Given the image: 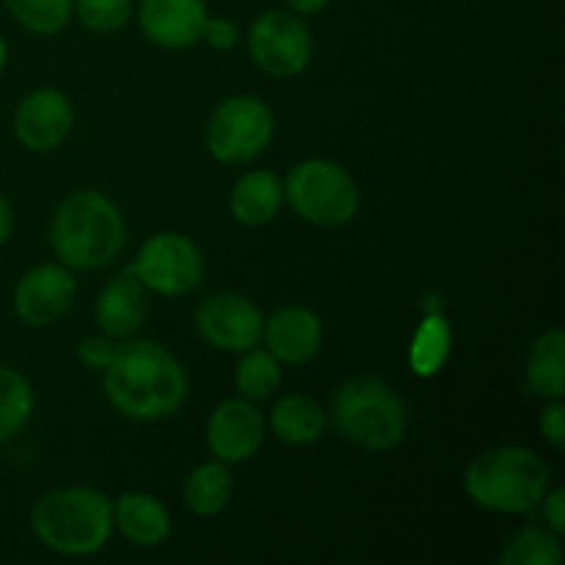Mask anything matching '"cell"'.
<instances>
[{
    "mask_svg": "<svg viewBox=\"0 0 565 565\" xmlns=\"http://www.w3.org/2000/svg\"><path fill=\"white\" fill-rule=\"evenodd\" d=\"M103 386L110 406L138 423H158L182 408L188 375L182 364L154 340L116 342L114 359L103 370Z\"/></svg>",
    "mask_w": 565,
    "mask_h": 565,
    "instance_id": "6da1fadb",
    "label": "cell"
},
{
    "mask_svg": "<svg viewBox=\"0 0 565 565\" xmlns=\"http://www.w3.org/2000/svg\"><path fill=\"white\" fill-rule=\"evenodd\" d=\"M127 224L114 199L83 188L55 207L50 221V246L61 265L97 270L114 263L125 248Z\"/></svg>",
    "mask_w": 565,
    "mask_h": 565,
    "instance_id": "7a4b0ae2",
    "label": "cell"
},
{
    "mask_svg": "<svg viewBox=\"0 0 565 565\" xmlns=\"http://www.w3.org/2000/svg\"><path fill=\"white\" fill-rule=\"evenodd\" d=\"M28 522L50 552L88 557L108 546L114 533V502L88 486H66L39 497Z\"/></svg>",
    "mask_w": 565,
    "mask_h": 565,
    "instance_id": "3957f363",
    "label": "cell"
},
{
    "mask_svg": "<svg viewBox=\"0 0 565 565\" xmlns=\"http://www.w3.org/2000/svg\"><path fill=\"white\" fill-rule=\"evenodd\" d=\"M463 491L494 513H530L550 491V467L530 447L502 445L480 452L463 472Z\"/></svg>",
    "mask_w": 565,
    "mask_h": 565,
    "instance_id": "277c9868",
    "label": "cell"
},
{
    "mask_svg": "<svg viewBox=\"0 0 565 565\" xmlns=\"http://www.w3.org/2000/svg\"><path fill=\"white\" fill-rule=\"evenodd\" d=\"M334 425L348 441L373 452L397 447L406 436L408 414L403 397L375 375L345 381L331 401Z\"/></svg>",
    "mask_w": 565,
    "mask_h": 565,
    "instance_id": "5b68a950",
    "label": "cell"
},
{
    "mask_svg": "<svg viewBox=\"0 0 565 565\" xmlns=\"http://www.w3.org/2000/svg\"><path fill=\"white\" fill-rule=\"evenodd\" d=\"M285 185V202L303 221L323 230H337L359 213V185L345 166L326 158H309L292 166Z\"/></svg>",
    "mask_w": 565,
    "mask_h": 565,
    "instance_id": "8992f818",
    "label": "cell"
},
{
    "mask_svg": "<svg viewBox=\"0 0 565 565\" xmlns=\"http://www.w3.org/2000/svg\"><path fill=\"white\" fill-rule=\"evenodd\" d=\"M276 116L268 103L252 94H235L210 114L204 125V147L218 163L246 166L268 149Z\"/></svg>",
    "mask_w": 565,
    "mask_h": 565,
    "instance_id": "52a82bcc",
    "label": "cell"
},
{
    "mask_svg": "<svg viewBox=\"0 0 565 565\" xmlns=\"http://www.w3.org/2000/svg\"><path fill=\"white\" fill-rule=\"evenodd\" d=\"M248 55L270 77H296L312 64L315 39L307 20L290 9H270L248 28Z\"/></svg>",
    "mask_w": 565,
    "mask_h": 565,
    "instance_id": "ba28073f",
    "label": "cell"
},
{
    "mask_svg": "<svg viewBox=\"0 0 565 565\" xmlns=\"http://www.w3.org/2000/svg\"><path fill=\"white\" fill-rule=\"evenodd\" d=\"M130 268L149 292L180 298L202 285L204 257L182 232H158L143 243Z\"/></svg>",
    "mask_w": 565,
    "mask_h": 565,
    "instance_id": "9c48e42d",
    "label": "cell"
},
{
    "mask_svg": "<svg viewBox=\"0 0 565 565\" xmlns=\"http://www.w3.org/2000/svg\"><path fill=\"white\" fill-rule=\"evenodd\" d=\"M193 323L210 348L241 356L248 348L259 345L265 318L252 298L241 292H218L199 303Z\"/></svg>",
    "mask_w": 565,
    "mask_h": 565,
    "instance_id": "30bf717a",
    "label": "cell"
},
{
    "mask_svg": "<svg viewBox=\"0 0 565 565\" xmlns=\"http://www.w3.org/2000/svg\"><path fill=\"white\" fill-rule=\"evenodd\" d=\"M77 296L72 270L61 263H44L25 270L14 287V312L31 329H47L70 315Z\"/></svg>",
    "mask_w": 565,
    "mask_h": 565,
    "instance_id": "8fae6325",
    "label": "cell"
},
{
    "mask_svg": "<svg viewBox=\"0 0 565 565\" xmlns=\"http://www.w3.org/2000/svg\"><path fill=\"white\" fill-rule=\"evenodd\" d=\"M207 450L224 463L252 461L265 445V417L248 397H226L207 419Z\"/></svg>",
    "mask_w": 565,
    "mask_h": 565,
    "instance_id": "7c38bea8",
    "label": "cell"
},
{
    "mask_svg": "<svg viewBox=\"0 0 565 565\" xmlns=\"http://www.w3.org/2000/svg\"><path fill=\"white\" fill-rule=\"evenodd\" d=\"M72 127H75V108L58 88H33L17 105L14 136L28 152H53L70 138Z\"/></svg>",
    "mask_w": 565,
    "mask_h": 565,
    "instance_id": "4fadbf2b",
    "label": "cell"
},
{
    "mask_svg": "<svg viewBox=\"0 0 565 565\" xmlns=\"http://www.w3.org/2000/svg\"><path fill=\"white\" fill-rule=\"evenodd\" d=\"M210 11L204 0H141L138 25L143 36L166 50H188L202 42Z\"/></svg>",
    "mask_w": 565,
    "mask_h": 565,
    "instance_id": "5bb4252c",
    "label": "cell"
},
{
    "mask_svg": "<svg viewBox=\"0 0 565 565\" xmlns=\"http://www.w3.org/2000/svg\"><path fill=\"white\" fill-rule=\"evenodd\" d=\"M149 315V290L138 279L136 270L127 265L121 274L110 276L99 290L97 303H94V320L99 331L110 340H127L141 331Z\"/></svg>",
    "mask_w": 565,
    "mask_h": 565,
    "instance_id": "9a60e30c",
    "label": "cell"
},
{
    "mask_svg": "<svg viewBox=\"0 0 565 565\" xmlns=\"http://www.w3.org/2000/svg\"><path fill=\"white\" fill-rule=\"evenodd\" d=\"M265 351L274 353L281 364H307L323 348V323L309 307H281L263 323Z\"/></svg>",
    "mask_w": 565,
    "mask_h": 565,
    "instance_id": "2e32d148",
    "label": "cell"
},
{
    "mask_svg": "<svg viewBox=\"0 0 565 565\" xmlns=\"http://www.w3.org/2000/svg\"><path fill=\"white\" fill-rule=\"evenodd\" d=\"M114 527L130 541L132 546L152 550L160 546L171 533L169 508L154 494L127 491L114 502Z\"/></svg>",
    "mask_w": 565,
    "mask_h": 565,
    "instance_id": "e0dca14e",
    "label": "cell"
},
{
    "mask_svg": "<svg viewBox=\"0 0 565 565\" xmlns=\"http://www.w3.org/2000/svg\"><path fill=\"white\" fill-rule=\"evenodd\" d=\"M285 204V185L274 171H248L230 193V213L243 226H265Z\"/></svg>",
    "mask_w": 565,
    "mask_h": 565,
    "instance_id": "ac0fdd59",
    "label": "cell"
},
{
    "mask_svg": "<svg viewBox=\"0 0 565 565\" xmlns=\"http://www.w3.org/2000/svg\"><path fill=\"white\" fill-rule=\"evenodd\" d=\"M527 390L544 401H563L565 397V334L561 326L539 337L527 353Z\"/></svg>",
    "mask_w": 565,
    "mask_h": 565,
    "instance_id": "d6986e66",
    "label": "cell"
},
{
    "mask_svg": "<svg viewBox=\"0 0 565 565\" xmlns=\"http://www.w3.org/2000/svg\"><path fill=\"white\" fill-rule=\"evenodd\" d=\"M268 425L276 439H281L285 445L307 447L323 436L326 414L315 397L285 395L270 408Z\"/></svg>",
    "mask_w": 565,
    "mask_h": 565,
    "instance_id": "ffe728a7",
    "label": "cell"
},
{
    "mask_svg": "<svg viewBox=\"0 0 565 565\" xmlns=\"http://www.w3.org/2000/svg\"><path fill=\"white\" fill-rule=\"evenodd\" d=\"M232 491H235V478L230 472V463L213 461L199 463L185 480V489H182V500H185V508L193 513V516H218L232 500Z\"/></svg>",
    "mask_w": 565,
    "mask_h": 565,
    "instance_id": "44dd1931",
    "label": "cell"
},
{
    "mask_svg": "<svg viewBox=\"0 0 565 565\" xmlns=\"http://www.w3.org/2000/svg\"><path fill=\"white\" fill-rule=\"evenodd\" d=\"M452 329L441 312H425L423 323L417 326L408 348V362L419 379H430L439 373L450 359Z\"/></svg>",
    "mask_w": 565,
    "mask_h": 565,
    "instance_id": "7402d4cb",
    "label": "cell"
},
{
    "mask_svg": "<svg viewBox=\"0 0 565 565\" xmlns=\"http://www.w3.org/2000/svg\"><path fill=\"white\" fill-rule=\"evenodd\" d=\"M36 397L33 386L20 370L0 364V445L14 439L33 417Z\"/></svg>",
    "mask_w": 565,
    "mask_h": 565,
    "instance_id": "603a6c76",
    "label": "cell"
},
{
    "mask_svg": "<svg viewBox=\"0 0 565 565\" xmlns=\"http://www.w3.org/2000/svg\"><path fill=\"white\" fill-rule=\"evenodd\" d=\"M235 384L237 392L248 401H268L281 384V362L265 348H248L246 353H241V362L235 367Z\"/></svg>",
    "mask_w": 565,
    "mask_h": 565,
    "instance_id": "cb8c5ba5",
    "label": "cell"
},
{
    "mask_svg": "<svg viewBox=\"0 0 565 565\" xmlns=\"http://www.w3.org/2000/svg\"><path fill=\"white\" fill-rule=\"evenodd\" d=\"M17 25L36 36H55L70 25L75 14V0H3Z\"/></svg>",
    "mask_w": 565,
    "mask_h": 565,
    "instance_id": "d4e9b609",
    "label": "cell"
},
{
    "mask_svg": "<svg viewBox=\"0 0 565 565\" xmlns=\"http://www.w3.org/2000/svg\"><path fill=\"white\" fill-rule=\"evenodd\" d=\"M561 535L550 527H524L502 550V565H561Z\"/></svg>",
    "mask_w": 565,
    "mask_h": 565,
    "instance_id": "484cf974",
    "label": "cell"
},
{
    "mask_svg": "<svg viewBox=\"0 0 565 565\" xmlns=\"http://www.w3.org/2000/svg\"><path fill=\"white\" fill-rule=\"evenodd\" d=\"M92 33H116L130 22L132 0H75V14Z\"/></svg>",
    "mask_w": 565,
    "mask_h": 565,
    "instance_id": "4316f807",
    "label": "cell"
},
{
    "mask_svg": "<svg viewBox=\"0 0 565 565\" xmlns=\"http://www.w3.org/2000/svg\"><path fill=\"white\" fill-rule=\"evenodd\" d=\"M114 351H116V340H110V337L105 334H92L86 337V340L77 342V359H81V364L86 370H94V373H103L105 367L110 364V359H114Z\"/></svg>",
    "mask_w": 565,
    "mask_h": 565,
    "instance_id": "83f0119b",
    "label": "cell"
},
{
    "mask_svg": "<svg viewBox=\"0 0 565 565\" xmlns=\"http://www.w3.org/2000/svg\"><path fill=\"white\" fill-rule=\"evenodd\" d=\"M202 42H207L213 50H232L237 42H241V28H237L235 20L230 17H207L204 22Z\"/></svg>",
    "mask_w": 565,
    "mask_h": 565,
    "instance_id": "f1b7e54d",
    "label": "cell"
},
{
    "mask_svg": "<svg viewBox=\"0 0 565 565\" xmlns=\"http://www.w3.org/2000/svg\"><path fill=\"white\" fill-rule=\"evenodd\" d=\"M539 425H541V434H544V439L550 441L557 452H563L565 450V406H563V401L546 403L544 412H541V417H539Z\"/></svg>",
    "mask_w": 565,
    "mask_h": 565,
    "instance_id": "f546056e",
    "label": "cell"
},
{
    "mask_svg": "<svg viewBox=\"0 0 565 565\" xmlns=\"http://www.w3.org/2000/svg\"><path fill=\"white\" fill-rule=\"evenodd\" d=\"M539 508H544L546 527H550L552 533L565 535V489L557 486V489L546 491Z\"/></svg>",
    "mask_w": 565,
    "mask_h": 565,
    "instance_id": "4dcf8cb0",
    "label": "cell"
},
{
    "mask_svg": "<svg viewBox=\"0 0 565 565\" xmlns=\"http://www.w3.org/2000/svg\"><path fill=\"white\" fill-rule=\"evenodd\" d=\"M287 9L296 11V14L309 17V14H320L323 9H329L331 0H285Z\"/></svg>",
    "mask_w": 565,
    "mask_h": 565,
    "instance_id": "1f68e13d",
    "label": "cell"
},
{
    "mask_svg": "<svg viewBox=\"0 0 565 565\" xmlns=\"http://www.w3.org/2000/svg\"><path fill=\"white\" fill-rule=\"evenodd\" d=\"M11 230H14V213H11L9 199L0 193V246L11 237Z\"/></svg>",
    "mask_w": 565,
    "mask_h": 565,
    "instance_id": "d6a6232c",
    "label": "cell"
},
{
    "mask_svg": "<svg viewBox=\"0 0 565 565\" xmlns=\"http://www.w3.org/2000/svg\"><path fill=\"white\" fill-rule=\"evenodd\" d=\"M6 58H9V44H6V39L0 36V75H3L6 70Z\"/></svg>",
    "mask_w": 565,
    "mask_h": 565,
    "instance_id": "836d02e7",
    "label": "cell"
}]
</instances>
